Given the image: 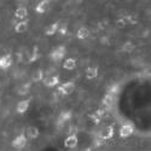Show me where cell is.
<instances>
[{"label":"cell","mask_w":151,"mask_h":151,"mask_svg":"<svg viewBox=\"0 0 151 151\" xmlns=\"http://www.w3.org/2000/svg\"><path fill=\"white\" fill-rule=\"evenodd\" d=\"M98 68L97 67H88L85 71V75H86V79L87 80H93L96 78H98Z\"/></svg>","instance_id":"obj_12"},{"label":"cell","mask_w":151,"mask_h":151,"mask_svg":"<svg viewBox=\"0 0 151 151\" xmlns=\"http://www.w3.org/2000/svg\"><path fill=\"white\" fill-rule=\"evenodd\" d=\"M12 65V57L11 55H5L0 57V69H7Z\"/></svg>","instance_id":"obj_11"},{"label":"cell","mask_w":151,"mask_h":151,"mask_svg":"<svg viewBox=\"0 0 151 151\" xmlns=\"http://www.w3.org/2000/svg\"><path fill=\"white\" fill-rule=\"evenodd\" d=\"M115 100H116V96H112V94L106 93V94L103 97V99H102V104H103L104 106H106V108H110V106L114 105Z\"/></svg>","instance_id":"obj_13"},{"label":"cell","mask_w":151,"mask_h":151,"mask_svg":"<svg viewBox=\"0 0 151 151\" xmlns=\"http://www.w3.org/2000/svg\"><path fill=\"white\" fill-rule=\"evenodd\" d=\"M30 87H32V82H27V83L19 86L18 90H17L18 96H26V94H28L30 92Z\"/></svg>","instance_id":"obj_19"},{"label":"cell","mask_w":151,"mask_h":151,"mask_svg":"<svg viewBox=\"0 0 151 151\" xmlns=\"http://www.w3.org/2000/svg\"><path fill=\"white\" fill-rule=\"evenodd\" d=\"M39 58H40L39 47L34 46V47H33V51H32V53H30V57H29V63H34V62H36Z\"/></svg>","instance_id":"obj_23"},{"label":"cell","mask_w":151,"mask_h":151,"mask_svg":"<svg viewBox=\"0 0 151 151\" xmlns=\"http://www.w3.org/2000/svg\"><path fill=\"white\" fill-rule=\"evenodd\" d=\"M94 114H96L98 117L102 119V117L105 115V110H104V109H97V110L94 111Z\"/></svg>","instance_id":"obj_28"},{"label":"cell","mask_w":151,"mask_h":151,"mask_svg":"<svg viewBox=\"0 0 151 151\" xmlns=\"http://www.w3.org/2000/svg\"><path fill=\"white\" fill-rule=\"evenodd\" d=\"M65 53H67L65 46L60 45V46H57V47L53 50V51L50 53V58H51L53 62H59V60H62L63 58H64Z\"/></svg>","instance_id":"obj_1"},{"label":"cell","mask_w":151,"mask_h":151,"mask_svg":"<svg viewBox=\"0 0 151 151\" xmlns=\"http://www.w3.org/2000/svg\"><path fill=\"white\" fill-rule=\"evenodd\" d=\"M120 90H121V86L119 83H112V85H110L106 88V93L112 94V96H116V94L120 93Z\"/></svg>","instance_id":"obj_22"},{"label":"cell","mask_w":151,"mask_h":151,"mask_svg":"<svg viewBox=\"0 0 151 151\" xmlns=\"http://www.w3.org/2000/svg\"><path fill=\"white\" fill-rule=\"evenodd\" d=\"M76 65H78V63L74 58H68L64 60V63H63V68L65 70H74L76 68Z\"/></svg>","instance_id":"obj_17"},{"label":"cell","mask_w":151,"mask_h":151,"mask_svg":"<svg viewBox=\"0 0 151 151\" xmlns=\"http://www.w3.org/2000/svg\"><path fill=\"white\" fill-rule=\"evenodd\" d=\"M28 29V21L27 19H24V21H21L18 23H16V26H15V32L18 33V34H22L24 33Z\"/></svg>","instance_id":"obj_15"},{"label":"cell","mask_w":151,"mask_h":151,"mask_svg":"<svg viewBox=\"0 0 151 151\" xmlns=\"http://www.w3.org/2000/svg\"><path fill=\"white\" fill-rule=\"evenodd\" d=\"M116 27L117 28H120V29H123V28H126L127 27V21H126L124 18H120V19H117L116 21Z\"/></svg>","instance_id":"obj_26"},{"label":"cell","mask_w":151,"mask_h":151,"mask_svg":"<svg viewBox=\"0 0 151 151\" xmlns=\"http://www.w3.org/2000/svg\"><path fill=\"white\" fill-rule=\"evenodd\" d=\"M50 9V0H41V1L37 3V5L35 6V11L36 14H45V12H47Z\"/></svg>","instance_id":"obj_7"},{"label":"cell","mask_w":151,"mask_h":151,"mask_svg":"<svg viewBox=\"0 0 151 151\" xmlns=\"http://www.w3.org/2000/svg\"><path fill=\"white\" fill-rule=\"evenodd\" d=\"M27 16H28V10L24 6H19V7L16 9V11H15V17L16 18H18L21 21H24V18H27Z\"/></svg>","instance_id":"obj_14"},{"label":"cell","mask_w":151,"mask_h":151,"mask_svg":"<svg viewBox=\"0 0 151 151\" xmlns=\"http://www.w3.org/2000/svg\"><path fill=\"white\" fill-rule=\"evenodd\" d=\"M42 83L46 87H55L59 83V76L58 75H52V76H47L42 80Z\"/></svg>","instance_id":"obj_9"},{"label":"cell","mask_w":151,"mask_h":151,"mask_svg":"<svg viewBox=\"0 0 151 151\" xmlns=\"http://www.w3.org/2000/svg\"><path fill=\"white\" fill-rule=\"evenodd\" d=\"M73 117V114L71 111H62L58 119H57V126H60V124H64L65 122L70 121V119Z\"/></svg>","instance_id":"obj_10"},{"label":"cell","mask_w":151,"mask_h":151,"mask_svg":"<svg viewBox=\"0 0 151 151\" xmlns=\"http://www.w3.org/2000/svg\"><path fill=\"white\" fill-rule=\"evenodd\" d=\"M39 134H40V131H39V128L37 127H28V129H27V138H29V139H36L37 137H39Z\"/></svg>","instance_id":"obj_18"},{"label":"cell","mask_w":151,"mask_h":151,"mask_svg":"<svg viewBox=\"0 0 151 151\" xmlns=\"http://www.w3.org/2000/svg\"><path fill=\"white\" fill-rule=\"evenodd\" d=\"M88 36H90V30H88V28H86V27H81L76 33V37L79 40H85Z\"/></svg>","instance_id":"obj_20"},{"label":"cell","mask_w":151,"mask_h":151,"mask_svg":"<svg viewBox=\"0 0 151 151\" xmlns=\"http://www.w3.org/2000/svg\"><path fill=\"white\" fill-rule=\"evenodd\" d=\"M82 151H92V149H90V147H87V149H83Z\"/></svg>","instance_id":"obj_29"},{"label":"cell","mask_w":151,"mask_h":151,"mask_svg":"<svg viewBox=\"0 0 151 151\" xmlns=\"http://www.w3.org/2000/svg\"><path fill=\"white\" fill-rule=\"evenodd\" d=\"M59 22H55V23H52L51 26H48L46 29H45V34L47 35V36H52V35H55L57 32H58V28H59Z\"/></svg>","instance_id":"obj_16"},{"label":"cell","mask_w":151,"mask_h":151,"mask_svg":"<svg viewBox=\"0 0 151 151\" xmlns=\"http://www.w3.org/2000/svg\"><path fill=\"white\" fill-rule=\"evenodd\" d=\"M29 105H30V99L21 100V102L17 103L16 111L18 112V114H24V112H27V110L29 109Z\"/></svg>","instance_id":"obj_8"},{"label":"cell","mask_w":151,"mask_h":151,"mask_svg":"<svg viewBox=\"0 0 151 151\" xmlns=\"http://www.w3.org/2000/svg\"><path fill=\"white\" fill-rule=\"evenodd\" d=\"M134 48H135V45L132 41H126L121 47V51L124 53H131L134 51Z\"/></svg>","instance_id":"obj_21"},{"label":"cell","mask_w":151,"mask_h":151,"mask_svg":"<svg viewBox=\"0 0 151 151\" xmlns=\"http://www.w3.org/2000/svg\"><path fill=\"white\" fill-rule=\"evenodd\" d=\"M114 133H115L114 127H112V126H106V127H104L102 131H100L99 138L102 140H109V139H111V138L114 137Z\"/></svg>","instance_id":"obj_3"},{"label":"cell","mask_w":151,"mask_h":151,"mask_svg":"<svg viewBox=\"0 0 151 151\" xmlns=\"http://www.w3.org/2000/svg\"><path fill=\"white\" fill-rule=\"evenodd\" d=\"M44 80V70L42 69H39V70H36L34 74H33V76H32V81L33 82H40Z\"/></svg>","instance_id":"obj_24"},{"label":"cell","mask_w":151,"mask_h":151,"mask_svg":"<svg viewBox=\"0 0 151 151\" xmlns=\"http://www.w3.org/2000/svg\"><path fill=\"white\" fill-rule=\"evenodd\" d=\"M88 117H90V120H91V121H92L94 124H99V123H100V121H102V119L98 117V116L94 114V112H93V114H91Z\"/></svg>","instance_id":"obj_27"},{"label":"cell","mask_w":151,"mask_h":151,"mask_svg":"<svg viewBox=\"0 0 151 151\" xmlns=\"http://www.w3.org/2000/svg\"><path fill=\"white\" fill-rule=\"evenodd\" d=\"M75 87H76L75 86V82L68 81V82L62 83V86L58 87V92L62 93V94H64V96H69L75 91Z\"/></svg>","instance_id":"obj_2"},{"label":"cell","mask_w":151,"mask_h":151,"mask_svg":"<svg viewBox=\"0 0 151 151\" xmlns=\"http://www.w3.org/2000/svg\"><path fill=\"white\" fill-rule=\"evenodd\" d=\"M134 133V126L131 123H123L120 128V137L121 138H128Z\"/></svg>","instance_id":"obj_5"},{"label":"cell","mask_w":151,"mask_h":151,"mask_svg":"<svg viewBox=\"0 0 151 151\" xmlns=\"http://www.w3.org/2000/svg\"><path fill=\"white\" fill-rule=\"evenodd\" d=\"M58 33H59L60 35H67V34H68V24H67V23L59 24V28H58Z\"/></svg>","instance_id":"obj_25"},{"label":"cell","mask_w":151,"mask_h":151,"mask_svg":"<svg viewBox=\"0 0 151 151\" xmlns=\"http://www.w3.org/2000/svg\"><path fill=\"white\" fill-rule=\"evenodd\" d=\"M26 145H27V137H26V134H19V135H17L15 138L14 140H12V146H14L15 149H17V150L23 149Z\"/></svg>","instance_id":"obj_4"},{"label":"cell","mask_w":151,"mask_h":151,"mask_svg":"<svg viewBox=\"0 0 151 151\" xmlns=\"http://www.w3.org/2000/svg\"><path fill=\"white\" fill-rule=\"evenodd\" d=\"M79 144V138L76 134H69L65 140H64V146L67 149H75Z\"/></svg>","instance_id":"obj_6"}]
</instances>
